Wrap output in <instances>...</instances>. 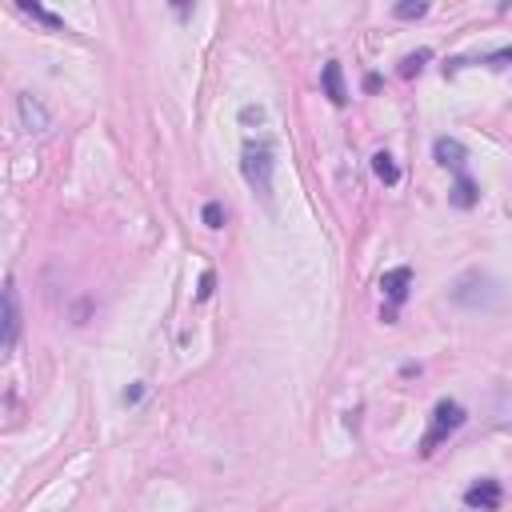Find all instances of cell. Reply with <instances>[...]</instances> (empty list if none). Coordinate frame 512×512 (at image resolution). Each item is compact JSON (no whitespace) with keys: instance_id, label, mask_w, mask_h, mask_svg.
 <instances>
[{"instance_id":"14","label":"cell","mask_w":512,"mask_h":512,"mask_svg":"<svg viewBox=\"0 0 512 512\" xmlns=\"http://www.w3.org/2000/svg\"><path fill=\"white\" fill-rule=\"evenodd\" d=\"M480 64H488V68H508V64H512V44L496 48V52H484V56H480Z\"/></svg>"},{"instance_id":"6","label":"cell","mask_w":512,"mask_h":512,"mask_svg":"<svg viewBox=\"0 0 512 512\" xmlns=\"http://www.w3.org/2000/svg\"><path fill=\"white\" fill-rule=\"evenodd\" d=\"M16 336H20V304H16V284L8 280V288H4V344H0V352H12Z\"/></svg>"},{"instance_id":"2","label":"cell","mask_w":512,"mask_h":512,"mask_svg":"<svg viewBox=\"0 0 512 512\" xmlns=\"http://www.w3.org/2000/svg\"><path fill=\"white\" fill-rule=\"evenodd\" d=\"M464 420H468V412H464V404H456V400H440L436 408H432V420H428V432L420 436V456H432L440 444H444L452 432L464 428Z\"/></svg>"},{"instance_id":"16","label":"cell","mask_w":512,"mask_h":512,"mask_svg":"<svg viewBox=\"0 0 512 512\" xmlns=\"http://www.w3.org/2000/svg\"><path fill=\"white\" fill-rule=\"evenodd\" d=\"M240 120H244L248 128H252V124H264V108H260V104H244V108H240Z\"/></svg>"},{"instance_id":"9","label":"cell","mask_w":512,"mask_h":512,"mask_svg":"<svg viewBox=\"0 0 512 512\" xmlns=\"http://www.w3.org/2000/svg\"><path fill=\"white\" fill-rule=\"evenodd\" d=\"M324 92H328V100H332L336 108H344V104H348V92H344V76H340V64H336V60L324 64Z\"/></svg>"},{"instance_id":"1","label":"cell","mask_w":512,"mask_h":512,"mask_svg":"<svg viewBox=\"0 0 512 512\" xmlns=\"http://www.w3.org/2000/svg\"><path fill=\"white\" fill-rule=\"evenodd\" d=\"M240 172H244L248 188H252L256 196H264V200L272 196V172H276V152H272V140H268V136L244 140V148H240Z\"/></svg>"},{"instance_id":"13","label":"cell","mask_w":512,"mask_h":512,"mask_svg":"<svg viewBox=\"0 0 512 512\" xmlns=\"http://www.w3.org/2000/svg\"><path fill=\"white\" fill-rule=\"evenodd\" d=\"M392 12H396V20H420V16L428 12V4H424V0H404V4H396Z\"/></svg>"},{"instance_id":"10","label":"cell","mask_w":512,"mask_h":512,"mask_svg":"<svg viewBox=\"0 0 512 512\" xmlns=\"http://www.w3.org/2000/svg\"><path fill=\"white\" fill-rule=\"evenodd\" d=\"M448 200H452L456 208H472L480 200V188H476V180H472L468 172H460L456 176V184H452V192H448Z\"/></svg>"},{"instance_id":"4","label":"cell","mask_w":512,"mask_h":512,"mask_svg":"<svg viewBox=\"0 0 512 512\" xmlns=\"http://www.w3.org/2000/svg\"><path fill=\"white\" fill-rule=\"evenodd\" d=\"M16 116H20V128L32 136H44L48 128H52V116H48V108L36 100L32 92H20L16 96Z\"/></svg>"},{"instance_id":"12","label":"cell","mask_w":512,"mask_h":512,"mask_svg":"<svg viewBox=\"0 0 512 512\" xmlns=\"http://www.w3.org/2000/svg\"><path fill=\"white\" fill-rule=\"evenodd\" d=\"M372 172L380 176L384 184H396L400 180V168H396V160H392L388 152H376V156H372Z\"/></svg>"},{"instance_id":"15","label":"cell","mask_w":512,"mask_h":512,"mask_svg":"<svg viewBox=\"0 0 512 512\" xmlns=\"http://www.w3.org/2000/svg\"><path fill=\"white\" fill-rule=\"evenodd\" d=\"M424 60H428V48H420V52L404 56V60H400V76H416V72L424 68Z\"/></svg>"},{"instance_id":"18","label":"cell","mask_w":512,"mask_h":512,"mask_svg":"<svg viewBox=\"0 0 512 512\" xmlns=\"http://www.w3.org/2000/svg\"><path fill=\"white\" fill-rule=\"evenodd\" d=\"M212 284H216V276H212V272H204V276H200V300L212 296Z\"/></svg>"},{"instance_id":"7","label":"cell","mask_w":512,"mask_h":512,"mask_svg":"<svg viewBox=\"0 0 512 512\" xmlns=\"http://www.w3.org/2000/svg\"><path fill=\"white\" fill-rule=\"evenodd\" d=\"M408 288H412V268H392V272H384V276H380V292L388 296L392 308L408 300Z\"/></svg>"},{"instance_id":"17","label":"cell","mask_w":512,"mask_h":512,"mask_svg":"<svg viewBox=\"0 0 512 512\" xmlns=\"http://www.w3.org/2000/svg\"><path fill=\"white\" fill-rule=\"evenodd\" d=\"M204 224H208V228H220V224H224V208L216 204V200H212V204H204Z\"/></svg>"},{"instance_id":"5","label":"cell","mask_w":512,"mask_h":512,"mask_svg":"<svg viewBox=\"0 0 512 512\" xmlns=\"http://www.w3.org/2000/svg\"><path fill=\"white\" fill-rule=\"evenodd\" d=\"M500 500H504L500 480H476V484L464 492V504H468V508H480V512L500 508Z\"/></svg>"},{"instance_id":"3","label":"cell","mask_w":512,"mask_h":512,"mask_svg":"<svg viewBox=\"0 0 512 512\" xmlns=\"http://www.w3.org/2000/svg\"><path fill=\"white\" fill-rule=\"evenodd\" d=\"M452 300L460 304V308H492V304L500 300V284H496L488 272L472 268V272H464V276L456 280Z\"/></svg>"},{"instance_id":"11","label":"cell","mask_w":512,"mask_h":512,"mask_svg":"<svg viewBox=\"0 0 512 512\" xmlns=\"http://www.w3.org/2000/svg\"><path fill=\"white\" fill-rule=\"evenodd\" d=\"M16 8H20L24 16H32V20H40L44 28H52V32H68V28H64V16H56V12H48V8H40L36 0H16Z\"/></svg>"},{"instance_id":"8","label":"cell","mask_w":512,"mask_h":512,"mask_svg":"<svg viewBox=\"0 0 512 512\" xmlns=\"http://www.w3.org/2000/svg\"><path fill=\"white\" fill-rule=\"evenodd\" d=\"M432 156H436V164L452 168V172L460 176V172H464V160H468V152H464L460 140H452V136H440V140L432 144Z\"/></svg>"}]
</instances>
